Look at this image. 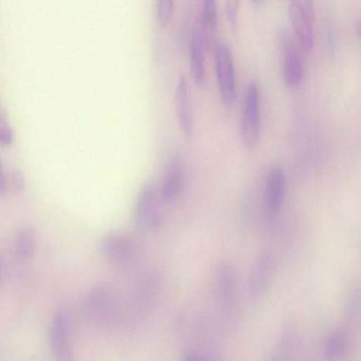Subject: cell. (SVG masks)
Listing matches in <instances>:
<instances>
[{
  "label": "cell",
  "mask_w": 361,
  "mask_h": 361,
  "mask_svg": "<svg viewBox=\"0 0 361 361\" xmlns=\"http://www.w3.org/2000/svg\"><path fill=\"white\" fill-rule=\"evenodd\" d=\"M277 42L283 81L288 87L296 88L304 78V64L298 44L283 28L278 31Z\"/></svg>",
  "instance_id": "cell-1"
},
{
  "label": "cell",
  "mask_w": 361,
  "mask_h": 361,
  "mask_svg": "<svg viewBox=\"0 0 361 361\" xmlns=\"http://www.w3.org/2000/svg\"><path fill=\"white\" fill-rule=\"evenodd\" d=\"M258 85L251 82L247 85L242 106L240 135L244 145L255 147L260 134V97Z\"/></svg>",
  "instance_id": "cell-2"
},
{
  "label": "cell",
  "mask_w": 361,
  "mask_h": 361,
  "mask_svg": "<svg viewBox=\"0 0 361 361\" xmlns=\"http://www.w3.org/2000/svg\"><path fill=\"white\" fill-rule=\"evenodd\" d=\"M214 63L219 92L226 107L233 106L236 96L233 61L228 46L219 43L214 51Z\"/></svg>",
  "instance_id": "cell-3"
},
{
  "label": "cell",
  "mask_w": 361,
  "mask_h": 361,
  "mask_svg": "<svg viewBox=\"0 0 361 361\" xmlns=\"http://www.w3.org/2000/svg\"><path fill=\"white\" fill-rule=\"evenodd\" d=\"M288 13L298 44L310 51L314 44L315 11L312 1L293 0L288 5Z\"/></svg>",
  "instance_id": "cell-4"
},
{
  "label": "cell",
  "mask_w": 361,
  "mask_h": 361,
  "mask_svg": "<svg viewBox=\"0 0 361 361\" xmlns=\"http://www.w3.org/2000/svg\"><path fill=\"white\" fill-rule=\"evenodd\" d=\"M100 252L104 260L117 268L130 266L136 259V247L130 238L119 232L104 235L100 243Z\"/></svg>",
  "instance_id": "cell-5"
},
{
  "label": "cell",
  "mask_w": 361,
  "mask_h": 361,
  "mask_svg": "<svg viewBox=\"0 0 361 361\" xmlns=\"http://www.w3.org/2000/svg\"><path fill=\"white\" fill-rule=\"evenodd\" d=\"M135 216L137 222L146 228H155L161 224L157 192L150 183L143 185L139 191L135 202Z\"/></svg>",
  "instance_id": "cell-6"
},
{
  "label": "cell",
  "mask_w": 361,
  "mask_h": 361,
  "mask_svg": "<svg viewBox=\"0 0 361 361\" xmlns=\"http://www.w3.org/2000/svg\"><path fill=\"white\" fill-rule=\"evenodd\" d=\"M185 179L184 161L180 153L174 154L165 173L160 198L165 203H171L181 195Z\"/></svg>",
  "instance_id": "cell-7"
},
{
  "label": "cell",
  "mask_w": 361,
  "mask_h": 361,
  "mask_svg": "<svg viewBox=\"0 0 361 361\" xmlns=\"http://www.w3.org/2000/svg\"><path fill=\"white\" fill-rule=\"evenodd\" d=\"M49 339L56 361H75L68 321L61 312L56 314L51 322Z\"/></svg>",
  "instance_id": "cell-8"
},
{
  "label": "cell",
  "mask_w": 361,
  "mask_h": 361,
  "mask_svg": "<svg viewBox=\"0 0 361 361\" xmlns=\"http://www.w3.org/2000/svg\"><path fill=\"white\" fill-rule=\"evenodd\" d=\"M286 192V177L278 165L269 168L265 185V206L270 216L277 214L283 205Z\"/></svg>",
  "instance_id": "cell-9"
},
{
  "label": "cell",
  "mask_w": 361,
  "mask_h": 361,
  "mask_svg": "<svg viewBox=\"0 0 361 361\" xmlns=\"http://www.w3.org/2000/svg\"><path fill=\"white\" fill-rule=\"evenodd\" d=\"M216 288L224 309L234 311L238 302V281L235 268L229 263L219 266L216 274Z\"/></svg>",
  "instance_id": "cell-10"
},
{
  "label": "cell",
  "mask_w": 361,
  "mask_h": 361,
  "mask_svg": "<svg viewBox=\"0 0 361 361\" xmlns=\"http://www.w3.org/2000/svg\"><path fill=\"white\" fill-rule=\"evenodd\" d=\"M273 271V257L267 250L259 254L249 277V291L253 299L260 298L269 286Z\"/></svg>",
  "instance_id": "cell-11"
},
{
  "label": "cell",
  "mask_w": 361,
  "mask_h": 361,
  "mask_svg": "<svg viewBox=\"0 0 361 361\" xmlns=\"http://www.w3.org/2000/svg\"><path fill=\"white\" fill-rule=\"evenodd\" d=\"M173 100L179 126L185 136L190 138L193 131V122L188 104V85L184 74H180L178 77Z\"/></svg>",
  "instance_id": "cell-12"
},
{
  "label": "cell",
  "mask_w": 361,
  "mask_h": 361,
  "mask_svg": "<svg viewBox=\"0 0 361 361\" xmlns=\"http://www.w3.org/2000/svg\"><path fill=\"white\" fill-rule=\"evenodd\" d=\"M202 27L200 34L204 48L212 47L218 29V9L214 0H204L201 11Z\"/></svg>",
  "instance_id": "cell-13"
},
{
  "label": "cell",
  "mask_w": 361,
  "mask_h": 361,
  "mask_svg": "<svg viewBox=\"0 0 361 361\" xmlns=\"http://www.w3.org/2000/svg\"><path fill=\"white\" fill-rule=\"evenodd\" d=\"M204 49L200 31L197 30L194 32L190 42V65L192 78L199 85L202 84L205 79Z\"/></svg>",
  "instance_id": "cell-14"
},
{
  "label": "cell",
  "mask_w": 361,
  "mask_h": 361,
  "mask_svg": "<svg viewBox=\"0 0 361 361\" xmlns=\"http://www.w3.org/2000/svg\"><path fill=\"white\" fill-rule=\"evenodd\" d=\"M37 236L35 229L25 226L18 232L16 239V247L18 255L23 258L31 257L35 250Z\"/></svg>",
  "instance_id": "cell-15"
},
{
  "label": "cell",
  "mask_w": 361,
  "mask_h": 361,
  "mask_svg": "<svg viewBox=\"0 0 361 361\" xmlns=\"http://www.w3.org/2000/svg\"><path fill=\"white\" fill-rule=\"evenodd\" d=\"M348 345L347 335L341 331L331 334L324 344L325 356L330 360H336L345 354Z\"/></svg>",
  "instance_id": "cell-16"
},
{
  "label": "cell",
  "mask_w": 361,
  "mask_h": 361,
  "mask_svg": "<svg viewBox=\"0 0 361 361\" xmlns=\"http://www.w3.org/2000/svg\"><path fill=\"white\" fill-rule=\"evenodd\" d=\"M173 0H158L157 2V18L158 23L164 26L168 23L173 13Z\"/></svg>",
  "instance_id": "cell-17"
},
{
  "label": "cell",
  "mask_w": 361,
  "mask_h": 361,
  "mask_svg": "<svg viewBox=\"0 0 361 361\" xmlns=\"http://www.w3.org/2000/svg\"><path fill=\"white\" fill-rule=\"evenodd\" d=\"M225 11L229 26L233 31L238 29V1H227L225 4Z\"/></svg>",
  "instance_id": "cell-18"
},
{
  "label": "cell",
  "mask_w": 361,
  "mask_h": 361,
  "mask_svg": "<svg viewBox=\"0 0 361 361\" xmlns=\"http://www.w3.org/2000/svg\"><path fill=\"white\" fill-rule=\"evenodd\" d=\"M13 140V129L4 117L0 109V144L8 146L12 143Z\"/></svg>",
  "instance_id": "cell-19"
},
{
  "label": "cell",
  "mask_w": 361,
  "mask_h": 361,
  "mask_svg": "<svg viewBox=\"0 0 361 361\" xmlns=\"http://www.w3.org/2000/svg\"><path fill=\"white\" fill-rule=\"evenodd\" d=\"M12 188L16 194L21 193L25 189V180L19 170H13L11 174Z\"/></svg>",
  "instance_id": "cell-20"
},
{
  "label": "cell",
  "mask_w": 361,
  "mask_h": 361,
  "mask_svg": "<svg viewBox=\"0 0 361 361\" xmlns=\"http://www.w3.org/2000/svg\"><path fill=\"white\" fill-rule=\"evenodd\" d=\"M7 191V181L2 161L0 159V196H4Z\"/></svg>",
  "instance_id": "cell-21"
},
{
  "label": "cell",
  "mask_w": 361,
  "mask_h": 361,
  "mask_svg": "<svg viewBox=\"0 0 361 361\" xmlns=\"http://www.w3.org/2000/svg\"><path fill=\"white\" fill-rule=\"evenodd\" d=\"M181 361H206L198 353L194 351H188L183 355Z\"/></svg>",
  "instance_id": "cell-22"
},
{
  "label": "cell",
  "mask_w": 361,
  "mask_h": 361,
  "mask_svg": "<svg viewBox=\"0 0 361 361\" xmlns=\"http://www.w3.org/2000/svg\"><path fill=\"white\" fill-rule=\"evenodd\" d=\"M1 269H2V259H1V256L0 255V279H1Z\"/></svg>",
  "instance_id": "cell-23"
},
{
  "label": "cell",
  "mask_w": 361,
  "mask_h": 361,
  "mask_svg": "<svg viewBox=\"0 0 361 361\" xmlns=\"http://www.w3.org/2000/svg\"><path fill=\"white\" fill-rule=\"evenodd\" d=\"M270 361H280L278 358H273Z\"/></svg>",
  "instance_id": "cell-24"
}]
</instances>
